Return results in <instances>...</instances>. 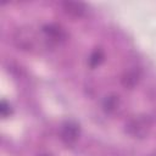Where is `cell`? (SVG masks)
<instances>
[{"label":"cell","mask_w":156,"mask_h":156,"mask_svg":"<svg viewBox=\"0 0 156 156\" xmlns=\"http://www.w3.org/2000/svg\"><path fill=\"white\" fill-rule=\"evenodd\" d=\"M79 136V126L76 122L67 121L61 126L60 138L66 145H72Z\"/></svg>","instance_id":"6da1fadb"},{"label":"cell","mask_w":156,"mask_h":156,"mask_svg":"<svg viewBox=\"0 0 156 156\" xmlns=\"http://www.w3.org/2000/svg\"><path fill=\"white\" fill-rule=\"evenodd\" d=\"M15 43L23 50H29L34 43V35L28 29H18L15 35Z\"/></svg>","instance_id":"7a4b0ae2"},{"label":"cell","mask_w":156,"mask_h":156,"mask_svg":"<svg viewBox=\"0 0 156 156\" xmlns=\"http://www.w3.org/2000/svg\"><path fill=\"white\" fill-rule=\"evenodd\" d=\"M63 10L66 13L71 15L72 17H80L84 11H85V6L82 2H74V1H65L62 4Z\"/></svg>","instance_id":"3957f363"},{"label":"cell","mask_w":156,"mask_h":156,"mask_svg":"<svg viewBox=\"0 0 156 156\" xmlns=\"http://www.w3.org/2000/svg\"><path fill=\"white\" fill-rule=\"evenodd\" d=\"M43 32L45 33V35L50 40H54V41H58V40H62L65 38L63 30L58 26H55V24H46V26H44L43 27Z\"/></svg>","instance_id":"277c9868"},{"label":"cell","mask_w":156,"mask_h":156,"mask_svg":"<svg viewBox=\"0 0 156 156\" xmlns=\"http://www.w3.org/2000/svg\"><path fill=\"white\" fill-rule=\"evenodd\" d=\"M138 79H139V73H136L135 71H129L123 76L122 83L126 88H133L138 83Z\"/></svg>","instance_id":"5b68a950"},{"label":"cell","mask_w":156,"mask_h":156,"mask_svg":"<svg viewBox=\"0 0 156 156\" xmlns=\"http://www.w3.org/2000/svg\"><path fill=\"white\" fill-rule=\"evenodd\" d=\"M118 102H119L118 96H116V95H108V96L105 98V100L102 102L104 110L107 111V112H112L118 106Z\"/></svg>","instance_id":"8992f818"},{"label":"cell","mask_w":156,"mask_h":156,"mask_svg":"<svg viewBox=\"0 0 156 156\" xmlns=\"http://www.w3.org/2000/svg\"><path fill=\"white\" fill-rule=\"evenodd\" d=\"M102 60H104V54H102V51L101 50H94L93 52H91V55H90V57H89V65H90V67H98L101 62H102Z\"/></svg>","instance_id":"52a82bcc"},{"label":"cell","mask_w":156,"mask_h":156,"mask_svg":"<svg viewBox=\"0 0 156 156\" xmlns=\"http://www.w3.org/2000/svg\"><path fill=\"white\" fill-rule=\"evenodd\" d=\"M129 128H133V129L135 130L133 134H134V135H139V136L144 135L145 132H146V124L143 123L140 119H135V121H133V123L129 126Z\"/></svg>","instance_id":"ba28073f"},{"label":"cell","mask_w":156,"mask_h":156,"mask_svg":"<svg viewBox=\"0 0 156 156\" xmlns=\"http://www.w3.org/2000/svg\"><path fill=\"white\" fill-rule=\"evenodd\" d=\"M0 113L2 117H7L11 115V106L5 100H1V102H0Z\"/></svg>","instance_id":"9c48e42d"},{"label":"cell","mask_w":156,"mask_h":156,"mask_svg":"<svg viewBox=\"0 0 156 156\" xmlns=\"http://www.w3.org/2000/svg\"><path fill=\"white\" fill-rule=\"evenodd\" d=\"M41 156H50V155H41Z\"/></svg>","instance_id":"30bf717a"},{"label":"cell","mask_w":156,"mask_h":156,"mask_svg":"<svg viewBox=\"0 0 156 156\" xmlns=\"http://www.w3.org/2000/svg\"><path fill=\"white\" fill-rule=\"evenodd\" d=\"M154 156H156V155H154Z\"/></svg>","instance_id":"8fae6325"}]
</instances>
